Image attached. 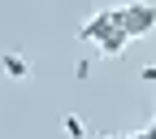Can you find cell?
I'll list each match as a JSON object with an SVG mask.
<instances>
[{
  "instance_id": "5",
  "label": "cell",
  "mask_w": 156,
  "mask_h": 139,
  "mask_svg": "<svg viewBox=\"0 0 156 139\" xmlns=\"http://www.w3.org/2000/svg\"><path fill=\"white\" fill-rule=\"evenodd\" d=\"M139 78H143V83H156V61H147V65L139 70Z\"/></svg>"
},
{
  "instance_id": "4",
  "label": "cell",
  "mask_w": 156,
  "mask_h": 139,
  "mask_svg": "<svg viewBox=\"0 0 156 139\" xmlns=\"http://www.w3.org/2000/svg\"><path fill=\"white\" fill-rule=\"evenodd\" d=\"M74 78H91V57H83V61L74 65Z\"/></svg>"
},
{
  "instance_id": "6",
  "label": "cell",
  "mask_w": 156,
  "mask_h": 139,
  "mask_svg": "<svg viewBox=\"0 0 156 139\" xmlns=\"http://www.w3.org/2000/svg\"><path fill=\"white\" fill-rule=\"evenodd\" d=\"M122 139H147V126H143V130H134V135H122Z\"/></svg>"
},
{
  "instance_id": "7",
  "label": "cell",
  "mask_w": 156,
  "mask_h": 139,
  "mask_svg": "<svg viewBox=\"0 0 156 139\" xmlns=\"http://www.w3.org/2000/svg\"><path fill=\"white\" fill-rule=\"evenodd\" d=\"M100 139H122V135H100Z\"/></svg>"
},
{
  "instance_id": "8",
  "label": "cell",
  "mask_w": 156,
  "mask_h": 139,
  "mask_svg": "<svg viewBox=\"0 0 156 139\" xmlns=\"http://www.w3.org/2000/svg\"><path fill=\"white\" fill-rule=\"evenodd\" d=\"M152 122H156V113H152Z\"/></svg>"
},
{
  "instance_id": "2",
  "label": "cell",
  "mask_w": 156,
  "mask_h": 139,
  "mask_svg": "<svg viewBox=\"0 0 156 139\" xmlns=\"http://www.w3.org/2000/svg\"><path fill=\"white\" fill-rule=\"evenodd\" d=\"M0 74L9 78V83H26V78L35 74V61L26 52H0Z\"/></svg>"
},
{
  "instance_id": "1",
  "label": "cell",
  "mask_w": 156,
  "mask_h": 139,
  "mask_svg": "<svg viewBox=\"0 0 156 139\" xmlns=\"http://www.w3.org/2000/svg\"><path fill=\"white\" fill-rule=\"evenodd\" d=\"M113 13H117V26L130 39H143V35L156 31V5L152 0H117Z\"/></svg>"
},
{
  "instance_id": "3",
  "label": "cell",
  "mask_w": 156,
  "mask_h": 139,
  "mask_svg": "<svg viewBox=\"0 0 156 139\" xmlns=\"http://www.w3.org/2000/svg\"><path fill=\"white\" fill-rule=\"evenodd\" d=\"M61 130H65V139H87V117L65 113V117H61Z\"/></svg>"
}]
</instances>
